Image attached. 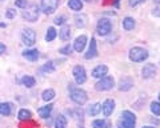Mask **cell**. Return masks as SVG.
<instances>
[{
    "instance_id": "4",
    "label": "cell",
    "mask_w": 160,
    "mask_h": 128,
    "mask_svg": "<svg viewBox=\"0 0 160 128\" xmlns=\"http://www.w3.org/2000/svg\"><path fill=\"white\" fill-rule=\"evenodd\" d=\"M115 86V80H113V77L112 76H103V77H100V80L95 84V90L96 91H109V90H112Z\"/></svg>"
},
{
    "instance_id": "10",
    "label": "cell",
    "mask_w": 160,
    "mask_h": 128,
    "mask_svg": "<svg viewBox=\"0 0 160 128\" xmlns=\"http://www.w3.org/2000/svg\"><path fill=\"white\" fill-rule=\"evenodd\" d=\"M87 36L86 35H82V36H78L75 39V43H73V50L76 52H83V50L86 48L87 46Z\"/></svg>"
},
{
    "instance_id": "41",
    "label": "cell",
    "mask_w": 160,
    "mask_h": 128,
    "mask_svg": "<svg viewBox=\"0 0 160 128\" xmlns=\"http://www.w3.org/2000/svg\"><path fill=\"white\" fill-rule=\"evenodd\" d=\"M115 4H116V7L119 6V0H115Z\"/></svg>"
},
{
    "instance_id": "37",
    "label": "cell",
    "mask_w": 160,
    "mask_h": 128,
    "mask_svg": "<svg viewBox=\"0 0 160 128\" xmlns=\"http://www.w3.org/2000/svg\"><path fill=\"white\" fill-rule=\"evenodd\" d=\"M152 15H153V16H156V17H160V6L153 9V11H152Z\"/></svg>"
},
{
    "instance_id": "15",
    "label": "cell",
    "mask_w": 160,
    "mask_h": 128,
    "mask_svg": "<svg viewBox=\"0 0 160 128\" xmlns=\"http://www.w3.org/2000/svg\"><path fill=\"white\" fill-rule=\"evenodd\" d=\"M132 86H133V80L128 76L123 77L122 80L119 81V90L120 91H129L132 88Z\"/></svg>"
},
{
    "instance_id": "31",
    "label": "cell",
    "mask_w": 160,
    "mask_h": 128,
    "mask_svg": "<svg viewBox=\"0 0 160 128\" xmlns=\"http://www.w3.org/2000/svg\"><path fill=\"white\" fill-rule=\"evenodd\" d=\"M42 70H43L44 72H53V71H55V64H53V62H48V63H46V64L43 66Z\"/></svg>"
},
{
    "instance_id": "25",
    "label": "cell",
    "mask_w": 160,
    "mask_h": 128,
    "mask_svg": "<svg viewBox=\"0 0 160 128\" xmlns=\"http://www.w3.org/2000/svg\"><path fill=\"white\" fill-rule=\"evenodd\" d=\"M100 111H102V104H100V103H95V104L89 106V108H88V115L96 116V115H99Z\"/></svg>"
},
{
    "instance_id": "2",
    "label": "cell",
    "mask_w": 160,
    "mask_h": 128,
    "mask_svg": "<svg viewBox=\"0 0 160 128\" xmlns=\"http://www.w3.org/2000/svg\"><path fill=\"white\" fill-rule=\"evenodd\" d=\"M128 56L135 63H142V62L148 59V51L144 50L142 47H132L131 50H129Z\"/></svg>"
},
{
    "instance_id": "32",
    "label": "cell",
    "mask_w": 160,
    "mask_h": 128,
    "mask_svg": "<svg viewBox=\"0 0 160 128\" xmlns=\"http://www.w3.org/2000/svg\"><path fill=\"white\" fill-rule=\"evenodd\" d=\"M60 53H63V55H71L72 53V47L69 46V44H67L66 47L60 48Z\"/></svg>"
},
{
    "instance_id": "20",
    "label": "cell",
    "mask_w": 160,
    "mask_h": 128,
    "mask_svg": "<svg viewBox=\"0 0 160 128\" xmlns=\"http://www.w3.org/2000/svg\"><path fill=\"white\" fill-rule=\"evenodd\" d=\"M135 26H136V23H135L133 20V17H124V20H123V28L126 29V31H132V29L135 28Z\"/></svg>"
},
{
    "instance_id": "7",
    "label": "cell",
    "mask_w": 160,
    "mask_h": 128,
    "mask_svg": "<svg viewBox=\"0 0 160 128\" xmlns=\"http://www.w3.org/2000/svg\"><path fill=\"white\" fill-rule=\"evenodd\" d=\"M59 7V0H40V8L46 15H52Z\"/></svg>"
},
{
    "instance_id": "23",
    "label": "cell",
    "mask_w": 160,
    "mask_h": 128,
    "mask_svg": "<svg viewBox=\"0 0 160 128\" xmlns=\"http://www.w3.org/2000/svg\"><path fill=\"white\" fill-rule=\"evenodd\" d=\"M55 128H67V117L64 115H58L55 120Z\"/></svg>"
},
{
    "instance_id": "16",
    "label": "cell",
    "mask_w": 160,
    "mask_h": 128,
    "mask_svg": "<svg viewBox=\"0 0 160 128\" xmlns=\"http://www.w3.org/2000/svg\"><path fill=\"white\" fill-rule=\"evenodd\" d=\"M23 57L29 62H36L39 59V51L38 50H26L23 52Z\"/></svg>"
},
{
    "instance_id": "22",
    "label": "cell",
    "mask_w": 160,
    "mask_h": 128,
    "mask_svg": "<svg viewBox=\"0 0 160 128\" xmlns=\"http://www.w3.org/2000/svg\"><path fill=\"white\" fill-rule=\"evenodd\" d=\"M55 96H56V92H55L52 88H48V90L43 91V93H42V99L44 101H51Z\"/></svg>"
},
{
    "instance_id": "19",
    "label": "cell",
    "mask_w": 160,
    "mask_h": 128,
    "mask_svg": "<svg viewBox=\"0 0 160 128\" xmlns=\"http://www.w3.org/2000/svg\"><path fill=\"white\" fill-rule=\"evenodd\" d=\"M53 110V106L52 104H48V106H44V107H40L38 110V114L40 115V117H43V119H46V117L49 116V114L52 112Z\"/></svg>"
},
{
    "instance_id": "17",
    "label": "cell",
    "mask_w": 160,
    "mask_h": 128,
    "mask_svg": "<svg viewBox=\"0 0 160 128\" xmlns=\"http://www.w3.org/2000/svg\"><path fill=\"white\" fill-rule=\"evenodd\" d=\"M87 16L84 13H80V15H76L75 16V26H76L78 28H84L87 26Z\"/></svg>"
},
{
    "instance_id": "8",
    "label": "cell",
    "mask_w": 160,
    "mask_h": 128,
    "mask_svg": "<svg viewBox=\"0 0 160 128\" xmlns=\"http://www.w3.org/2000/svg\"><path fill=\"white\" fill-rule=\"evenodd\" d=\"M22 40L26 46H33L36 42V33L31 28H24L22 32Z\"/></svg>"
},
{
    "instance_id": "13",
    "label": "cell",
    "mask_w": 160,
    "mask_h": 128,
    "mask_svg": "<svg viewBox=\"0 0 160 128\" xmlns=\"http://www.w3.org/2000/svg\"><path fill=\"white\" fill-rule=\"evenodd\" d=\"M113 110H115V100H112V99H107L102 104V111H103L104 116H107V117L111 116Z\"/></svg>"
},
{
    "instance_id": "39",
    "label": "cell",
    "mask_w": 160,
    "mask_h": 128,
    "mask_svg": "<svg viewBox=\"0 0 160 128\" xmlns=\"http://www.w3.org/2000/svg\"><path fill=\"white\" fill-rule=\"evenodd\" d=\"M75 112H76V115H78V117H80V119H82V117H83V111H82V110H76V111H75Z\"/></svg>"
},
{
    "instance_id": "6",
    "label": "cell",
    "mask_w": 160,
    "mask_h": 128,
    "mask_svg": "<svg viewBox=\"0 0 160 128\" xmlns=\"http://www.w3.org/2000/svg\"><path fill=\"white\" fill-rule=\"evenodd\" d=\"M111 31H112V23L109 22L108 19L103 17V19H100V20L98 22V26H96L98 35H100V36H107Z\"/></svg>"
},
{
    "instance_id": "40",
    "label": "cell",
    "mask_w": 160,
    "mask_h": 128,
    "mask_svg": "<svg viewBox=\"0 0 160 128\" xmlns=\"http://www.w3.org/2000/svg\"><path fill=\"white\" fill-rule=\"evenodd\" d=\"M143 128H155V127H152V126H146V127H143Z\"/></svg>"
},
{
    "instance_id": "29",
    "label": "cell",
    "mask_w": 160,
    "mask_h": 128,
    "mask_svg": "<svg viewBox=\"0 0 160 128\" xmlns=\"http://www.w3.org/2000/svg\"><path fill=\"white\" fill-rule=\"evenodd\" d=\"M56 35H58L56 29H55L53 27H49V28L47 29V33H46V40H47V42H52V40H55Z\"/></svg>"
},
{
    "instance_id": "9",
    "label": "cell",
    "mask_w": 160,
    "mask_h": 128,
    "mask_svg": "<svg viewBox=\"0 0 160 128\" xmlns=\"http://www.w3.org/2000/svg\"><path fill=\"white\" fill-rule=\"evenodd\" d=\"M73 77H75V81L78 83V84H84V83L87 81V72L84 70L83 66H76L73 68Z\"/></svg>"
},
{
    "instance_id": "44",
    "label": "cell",
    "mask_w": 160,
    "mask_h": 128,
    "mask_svg": "<svg viewBox=\"0 0 160 128\" xmlns=\"http://www.w3.org/2000/svg\"><path fill=\"white\" fill-rule=\"evenodd\" d=\"M80 128H84V127H80Z\"/></svg>"
},
{
    "instance_id": "5",
    "label": "cell",
    "mask_w": 160,
    "mask_h": 128,
    "mask_svg": "<svg viewBox=\"0 0 160 128\" xmlns=\"http://www.w3.org/2000/svg\"><path fill=\"white\" fill-rule=\"evenodd\" d=\"M39 13H40V9L36 4H31L29 7H26L24 11L22 12L23 17L26 19L27 22H36L39 19Z\"/></svg>"
},
{
    "instance_id": "34",
    "label": "cell",
    "mask_w": 160,
    "mask_h": 128,
    "mask_svg": "<svg viewBox=\"0 0 160 128\" xmlns=\"http://www.w3.org/2000/svg\"><path fill=\"white\" fill-rule=\"evenodd\" d=\"M15 16H16V11H15V9H12V8L7 9V12H6V17L7 19H13Z\"/></svg>"
},
{
    "instance_id": "1",
    "label": "cell",
    "mask_w": 160,
    "mask_h": 128,
    "mask_svg": "<svg viewBox=\"0 0 160 128\" xmlns=\"http://www.w3.org/2000/svg\"><path fill=\"white\" fill-rule=\"evenodd\" d=\"M135 124H136V116H135L133 112L123 111L120 120L118 123L119 128H135Z\"/></svg>"
},
{
    "instance_id": "28",
    "label": "cell",
    "mask_w": 160,
    "mask_h": 128,
    "mask_svg": "<svg viewBox=\"0 0 160 128\" xmlns=\"http://www.w3.org/2000/svg\"><path fill=\"white\" fill-rule=\"evenodd\" d=\"M109 126H111V123H109L108 120H102V119H98V120H95L92 123L93 128H108Z\"/></svg>"
},
{
    "instance_id": "26",
    "label": "cell",
    "mask_w": 160,
    "mask_h": 128,
    "mask_svg": "<svg viewBox=\"0 0 160 128\" xmlns=\"http://www.w3.org/2000/svg\"><path fill=\"white\" fill-rule=\"evenodd\" d=\"M18 117H19V120L20 121H26V120H29L32 117V114H31V111H28V110H20L19 111V115H18Z\"/></svg>"
},
{
    "instance_id": "30",
    "label": "cell",
    "mask_w": 160,
    "mask_h": 128,
    "mask_svg": "<svg viewBox=\"0 0 160 128\" xmlns=\"http://www.w3.org/2000/svg\"><path fill=\"white\" fill-rule=\"evenodd\" d=\"M151 112L153 115L160 116V103H158V101H152L151 103Z\"/></svg>"
},
{
    "instance_id": "38",
    "label": "cell",
    "mask_w": 160,
    "mask_h": 128,
    "mask_svg": "<svg viewBox=\"0 0 160 128\" xmlns=\"http://www.w3.org/2000/svg\"><path fill=\"white\" fill-rule=\"evenodd\" d=\"M7 51V47H6V44H3V43H0V55H3L4 52Z\"/></svg>"
},
{
    "instance_id": "27",
    "label": "cell",
    "mask_w": 160,
    "mask_h": 128,
    "mask_svg": "<svg viewBox=\"0 0 160 128\" xmlns=\"http://www.w3.org/2000/svg\"><path fill=\"white\" fill-rule=\"evenodd\" d=\"M35 83H36V80H35V77H32V76L26 75L22 79V84L24 87H27V88H32L35 86Z\"/></svg>"
},
{
    "instance_id": "11",
    "label": "cell",
    "mask_w": 160,
    "mask_h": 128,
    "mask_svg": "<svg viewBox=\"0 0 160 128\" xmlns=\"http://www.w3.org/2000/svg\"><path fill=\"white\" fill-rule=\"evenodd\" d=\"M98 56V46H96V39L95 37H91V43H89V47H88V51L86 53V57L87 60L89 59H95Z\"/></svg>"
},
{
    "instance_id": "12",
    "label": "cell",
    "mask_w": 160,
    "mask_h": 128,
    "mask_svg": "<svg viewBox=\"0 0 160 128\" xmlns=\"http://www.w3.org/2000/svg\"><path fill=\"white\" fill-rule=\"evenodd\" d=\"M156 75V67L153 64H146L142 70V76L143 79H152Z\"/></svg>"
},
{
    "instance_id": "3",
    "label": "cell",
    "mask_w": 160,
    "mask_h": 128,
    "mask_svg": "<svg viewBox=\"0 0 160 128\" xmlns=\"http://www.w3.org/2000/svg\"><path fill=\"white\" fill-rule=\"evenodd\" d=\"M71 100L73 103H76L78 106H83L86 104L87 100H88V96H87V92L82 90V88H73L71 90Z\"/></svg>"
},
{
    "instance_id": "33",
    "label": "cell",
    "mask_w": 160,
    "mask_h": 128,
    "mask_svg": "<svg viewBox=\"0 0 160 128\" xmlns=\"http://www.w3.org/2000/svg\"><path fill=\"white\" fill-rule=\"evenodd\" d=\"M15 4H16V7L24 9V8L28 6V0H16V2H15Z\"/></svg>"
},
{
    "instance_id": "36",
    "label": "cell",
    "mask_w": 160,
    "mask_h": 128,
    "mask_svg": "<svg viewBox=\"0 0 160 128\" xmlns=\"http://www.w3.org/2000/svg\"><path fill=\"white\" fill-rule=\"evenodd\" d=\"M55 24H58V26H63L64 22H66V16H58L55 17Z\"/></svg>"
},
{
    "instance_id": "24",
    "label": "cell",
    "mask_w": 160,
    "mask_h": 128,
    "mask_svg": "<svg viewBox=\"0 0 160 128\" xmlns=\"http://www.w3.org/2000/svg\"><path fill=\"white\" fill-rule=\"evenodd\" d=\"M68 7L71 8L72 11H82L83 9V3H82V0H69Z\"/></svg>"
},
{
    "instance_id": "18",
    "label": "cell",
    "mask_w": 160,
    "mask_h": 128,
    "mask_svg": "<svg viewBox=\"0 0 160 128\" xmlns=\"http://www.w3.org/2000/svg\"><path fill=\"white\" fill-rule=\"evenodd\" d=\"M59 37L62 39L63 42L69 40V37H71V28H69V26H63L62 27V29L59 31Z\"/></svg>"
},
{
    "instance_id": "14",
    "label": "cell",
    "mask_w": 160,
    "mask_h": 128,
    "mask_svg": "<svg viewBox=\"0 0 160 128\" xmlns=\"http://www.w3.org/2000/svg\"><path fill=\"white\" fill-rule=\"evenodd\" d=\"M108 73V67L106 66V64H99L98 67H95L93 68V71H92V76L93 77H103V76H106Z\"/></svg>"
},
{
    "instance_id": "21",
    "label": "cell",
    "mask_w": 160,
    "mask_h": 128,
    "mask_svg": "<svg viewBox=\"0 0 160 128\" xmlns=\"http://www.w3.org/2000/svg\"><path fill=\"white\" fill-rule=\"evenodd\" d=\"M11 111H12L11 103H2V104H0V115L8 116V115H11Z\"/></svg>"
},
{
    "instance_id": "42",
    "label": "cell",
    "mask_w": 160,
    "mask_h": 128,
    "mask_svg": "<svg viewBox=\"0 0 160 128\" xmlns=\"http://www.w3.org/2000/svg\"><path fill=\"white\" fill-rule=\"evenodd\" d=\"M153 2L156 3V4H160V0H153Z\"/></svg>"
},
{
    "instance_id": "43",
    "label": "cell",
    "mask_w": 160,
    "mask_h": 128,
    "mask_svg": "<svg viewBox=\"0 0 160 128\" xmlns=\"http://www.w3.org/2000/svg\"><path fill=\"white\" fill-rule=\"evenodd\" d=\"M159 100H160V93H159Z\"/></svg>"
},
{
    "instance_id": "35",
    "label": "cell",
    "mask_w": 160,
    "mask_h": 128,
    "mask_svg": "<svg viewBox=\"0 0 160 128\" xmlns=\"http://www.w3.org/2000/svg\"><path fill=\"white\" fill-rule=\"evenodd\" d=\"M146 0H128V4H129V7H138L139 4H142Z\"/></svg>"
}]
</instances>
